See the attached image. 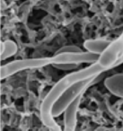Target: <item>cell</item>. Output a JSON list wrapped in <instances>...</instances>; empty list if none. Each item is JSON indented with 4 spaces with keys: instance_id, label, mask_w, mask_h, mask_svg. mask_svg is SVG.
<instances>
[{
    "instance_id": "7a4b0ae2",
    "label": "cell",
    "mask_w": 123,
    "mask_h": 131,
    "mask_svg": "<svg viewBox=\"0 0 123 131\" xmlns=\"http://www.w3.org/2000/svg\"><path fill=\"white\" fill-rule=\"evenodd\" d=\"M98 77V75H97ZM97 77L86 79V80L79 81L76 84L69 86L66 91L63 92L59 98L56 101L54 105L51 109V116L53 118H57L65 111V110L79 96L83 95L84 92L87 89L90 85L95 84L97 81Z\"/></svg>"
},
{
    "instance_id": "8992f818",
    "label": "cell",
    "mask_w": 123,
    "mask_h": 131,
    "mask_svg": "<svg viewBox=\"0 0 123 131\" xmlns=\"http://www.w3.org/2000/svg\"><path fill=\"white\" fill-rule=\"evenodd\" d=\"M83 95L79 96L64 111V130L63 131H76L77 123V112Z\"/></svg>"
},
{
    "instance_id": "3957f363",
    "label": "cell",
    "mask_w": 123,
    "mask_h": 131,
    "mask_svg": "<svg viewBox=\"0 0 123 131\" xmlns=\"http://www.w3.org/2000/svg\"><path fill=\"white\" fill-rule=\"evenodd\" d=\"M123 58V31L117 39L110 41L109 45L98 56L96 63L101 68L106 70L111 69L119 66L120 59Z\"/></svg>"
},
{
    "instance_id": "6da1fadb",
    "label": "cell",
    "mask_w": 123,
    "mask_h": 131,
    "mask_svg": "<svg viewBox=\"0 0 123 131\" xmlns=\"http://www.w3.org/2000/svg\"><path fill=\"white\" fill-rule=\"evenodd\" d=\"M103 72H105L103 68H101L97 63H94L87 68L67 75L54 84V86L51 88L42 101L40 110L42 121L48 127L49 131H62L59 126L56 123L54 118L51 116V109L63 92L66 91L69 86L79 81L97 77Z\"/></svg>"
},
{
    "instance_id": "5b68a950",
    "label": "cell",
    "mask_w": 123,
    "mask_h": 131,
    "mask_svg": "<svg viewBox=\"0 0 123 131\" xmlns=\"http://www.w3.org/2000/svg\"><path fill=\"white\" fill-rule=\"evenodd\" d=\"M98 59V55L82 51V52L73 53H61L55 54L50 58V65H58V64H94L96 63Z\"/></svg>"
},
{
    "instance_id": "9c48e42d",
    "label": "cell",
    "mask_w": 123,
    "mask_h": 131,
    "mask_svg": "<svg viewBox=\"0 0 123 131\" xmlns=\"http://www.w3.org/2000/svg\"><path fill=\"white\" fill-rule=\"evenodd\" d=\"M17 52V46L15 41L11 40H6L1 44V52L0 58L1 60H6L13 57Z\"/></svg>"
},
{
    "instance_id": "7c38bea8",
    "label": "cell",
    "mask_w": 123,
    "mask_h": 131,
    "mask_svg": "<svg viewBox=\"0 0 123 131\" xmlns=\"http://www.w3.org/2000/svg\"><path fill=\"white\" fill-rule=\"evenodd\" d=\"M123 63V58L120 59V61H119V65H120V64H122Z\"/></svg>"
},
{
    "instance_id": "ba28073f",
    "label": "cell",
    "mask_w": 123,
    "mask_h": 131,
    "mask_svg": "<svg viewBox=\"0 0 123 131\" xmlns=\"http://www.w3.org/2000/svg\"><path fill=\"white\" fill-rule=\"evenodd\" d=\"M109 43L110 40L105 39H94V40L91 39V40H86L84 42V48L86 49L87 52L99 56L109 45Z\"/></svg>"
},
{
    "instance_id": "52a82bcc",
    "label": "cell",
    "mask_w": 123,
    "mask_h": 131,
    "mask_svg": "<svg viewBox=\"0 0 123 131\" xmlns=\"http://www.w3.org/2000/svg\"><path fill=\"white\" fill-rule=\"evenodd\" d=\"M104 85L111 94L123 99V74H115L107 77Z\"/></svg>"
},
{
    "instance_id": "277c9868",
    "label": "cell",
    "mask_w": 123,
    "mask_h": 131,
    "mask_svg": "<svg viewBox=\"0 0 123 131\" xmlns=\"http://www.w3.org/2000/svg\"><path fill=\"white\" fill-rule=\"evenodd\" d=\"M50 65V58H27V59L15 60L9 62L0 69V78L6 79L11 75L19 73L21 71L33 68H43L45 66Z\"/></svg>"
},
{
    "instance_id": "30bf717a",
    "label": "cell",
    "mask_w": 123,
    "mask_h": 131,
    "mask_svg": "<svg viewBox=\"0 0 123 131\" xmlns=\"http://www.w3.org/2000/svg\"><path fill=\"white\" fill-rule=\"evenodd\" d=\"M82 49L79 47L75 45H67L60 48L55 54H61V53H73V52H82Z\"/></svg>"
},
{
    "instance_id": "8fae6325",
    "label": "cell",
    "mask_w": 123,
    "mask_h": 131,
    "mask_svg": "<svg viewBox=\"0 0 123 131\" xmlns=\"http://www.w3.org/2000/svg\"><path fill=\"white\" fill-rule=\"evenodd\" d=\"M56 68L61 70H73L77 68V65L76 64H58V65H53Z\"/></svg>"
}]
</instances>
